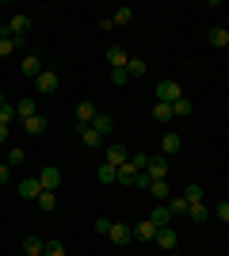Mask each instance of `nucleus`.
Listing matches in <instances>:
<instances>
[{
  "instance_id": "27",
  "label": "nucleus",
  "mask_w": 229,
  "mask_h": 256,
  "mask_svg": "<svg viewBox=\"0 0 229 256\" xmlns=\"http://www.w3.org/2000/svg\"><path fill=\"white\" fill-rule=\"evenodd\" d=\"M19 46H23V42H15L11 34H4V31H0V58H8V54H15Z\"/></svg>"
},
{
  "instance_id": "22",
  "label": "nucleus",
  "mask_w": 229,
  "mask_h": 256,
  "mask_svg": "<svg viewBox=\"0 0 229 256\" xmlns=\"http://www.w3.org/2000/svg\"><path fill=\"white\" fill-rule=\"evenodd\" d=\"M184 218H191V222H207V218H210V206L207 203H195V206H187Z\"/></svg>"
},
{
  "instance_id": "33",
  "label": "nucleus",
  "mask_w": 229,
  "mask_h": 256,
  "mask_svg": "<svg viewBox=\"0 0 229 256\" xmlns=\"http://www.w3.org/2000/svg\"><path fill=\"white\" fill-rule=\"evenodd\" d=\"M134 172H145V164H149V153H130V160H126Z\"/></svg>"
},
{
  "instance_id": "32",
  "label": "nucleus",
  "mask_w": 229,
  "mask_h": 256,
  "mask_svg": "<svg viewBox=\"0 0 229 256\" xmlns=\"http://www.w3.org/2000/svg\"><path fill=\"white\" fill-rule=\"evenodd\" d=\"M153 118H157V122H168V118H172V104H153Z\"/></svg>"
},
{
  "instance_id": "35",
  "label": "nucleus",
  "mask_w": 229,
  "mask_h": 256,
  "mask_svg": "<svg viewBox=\"0 0 229 256\" xmlns=\"http://www.w3.org/2000/svg\"><path fill=\"white\" fill-rule=\"evenodd\" d=\"M11 122H15V107L0 104V126H11Z\"/></svg>"
},
{
  "instance_id": "38",
  "label": "nucleus",
  "mask_w": 229,
  "mask_h": 256,
  "mask_svg": "<svg viewBox=\"0 0 229 256\" xmlns=\"http://www.w3.org/2000/svg\"><path fill=\"white\" fill-rule=\"evenodd\" d=\"M42 256H65V245H61V241H46V252Z\"/></svg>"
},
{
  "instance_id": "10",
  "label": "nucleus",
  "mask_w": 229,
  "mask_h": 256,
  "mask_svg": "<svg viewBox=\"0 0 229 256\" xmlns=\"http://www.w3.org/2000/svg\"><path fill=\"white\" fill-rule=\"evenodd\" d=\"M88 126L96 130L99 138H107L111 130H115V118H111V115H107V111H99V115H96V118H92V122H88Z\"/></svg>"
},
{
  "instance_id": "42",
  "label": "nucleus",
  "mask_w": 229,
  "mask_h": 256,
  "mask_svg": "<svg viewBox=\"0 0 229 256\" xmlns=\"http://www.w3.org/2000/svg\"><path fill=\"white\" fill-rule=\"evenodd\" d=\"M8 176H11V168L4 164V160H0V184H8Z\"/></svg>"
},
{
  "instance_id": "40",
  "label": "nucleus",
  "mask_w": 229,
  "mask_h": 256,
  "mask_svg": "<svg viewBox=\"0 0 229 256\" xmlns=\"http://www.w3.org/2000/svg\"><path fill=\"white\" fill-rule=\"evenodd\" d=\"M149 176H145V172H134V188H142V192H149Z\"/></svg>"
},
{
  "instance_id": "16",
  "label": "nucleus",
  "mask_w": 229,
  "mask_h": 256,
  "mask_svg": "<svg viewBox=\"0 0 229 256\" xmlns=\"http://www.w3.org/2000/svg\"><path fill=\"white\" fill-rule=\"evenodd\" d=\"M207 42L218 46V50H226V46H229V31H226V27H210V31H207Z\"/></svg>"
},
{
  "instance_id": "1",
  "label": "nucleus",
  "mask_w": 229,
  "mask_h": 256,
  "mask_svg": "<svg viewBox=\"0 0 229 256\" xmlns=\"http://www.w3.org/2000/svg\"><path fill=\"white\" fill-rule=\"evenodd\" d=\"M0 31H4V34H11L15 42H27V38H31V16H23V12H11V16H8V23H4Z\"/></svg>"
},
{
  "instance_id": "34",
  "label": "nucleus",
  "mask_w": 229,
  "mask_h": 256,
  "mask_svg": "<svg viewBox=\"0 0 229 256\" xmlns=\"http://www.w3.org/2000/svg\"><path fill=\"white\" fill-rule=\"evenodd\" d=\"M38 206H42V210H54L57 206V192H38Z\"/></svg>"
},
{
  "instance_id": "12",
  "label": "nucleus",
  "mask_w": 229,
  "mask_h": 256,
  "mask_svg": "<svg viewBox=\"0 0 229 256\" xmlns=\"http://www.w3.org/2000/svg\"><path fill=\"white\" fill-rule=\"evenodd\" d=\"M38 192H42V188H38V176H23L19 180V195L23 199H38Z\"/></svg>"
},
{
  "instance_id": "39",
  "label": "nucleus",
  "mask_w": 229,
  "mask_h": 256,
  "mask_svg": "<svg viewBox=\"0 0 229 256\" xmlns=\"http://www.w3.org/2000/svg\"><path fill=\"white\" fill-rule=\"evenodd\" d=\"M126 80H130V76H126V69H111V84H126Z\"/></svg>"
},
{
  "instance_id": "31",
  "label": "nucleus",
  "mask_w": 229,
  "mask_h": 256,
  "mask_svg": "<svg viewBox=\"0 0 229 256\" xmlns=\"http://www.w3.org/2000/svg\"><path fill=\"white\" fill-rule=\"evenodd\" d=\"M115 184H122V188H134V168H130V164H122V168L115 172Z\"/></svg>"
},
{
  "instance_id": "43",
  "label": "nucleus",
  "mask_w": 229,
  "mask_h": 256,
  "mask_svg": "<svg viewBox=\"0 0 229 256\" xmlns=\"http://www.w3.org/2000/svg\"><path fill=\"white\" fill-rule=\"evenodd\" d=\"M4 142H8V126H0V146H4Z\"/></svg>"
},
{
  "instance_id": "41",
  "label": "nucleus",
  "mask_w": 229,
  "mask_h": 256,
  "mask_svg": "<svg viewBox=\"0 0 229 256\" xmlns=\"http://www.w3.org/2000/svg\"><path fill=\"white\" fill-rule=\"evenodd\" d=\"M107 230H111V218H96V234L107 237Z\"/></svg>"
},
{
  "instance_id": "18",
  "label": "nucleus",
  "mask_w": 229,
  "mask_h": 256,
  "mask_svg": "<svg viewBox=\"0 0 229 256\" xmlns=\"http://www.w3.org/2000/svg\"><path fill=\"white\" fill-rule=\"evenodd\" d=\"M164 206H168V214H172V218H184V214H187L184 195H168V199H164Z\"/></svg>"
},
{
  "instance_id": "26",
  "label": "nucleus",
  "mask_w": 229,
  "mask_h": 256,
  "mask_svg": "<svg viewBox=\"0 0 229 256\" xmlns=\"http://www.w3.org/2000/svg\"><path fill=\"white\" fill-rule=\"evenodd\" d=\"M23 130H27V134H42V130H46V118H42V115L23 118Z\"/></svg>"
},
{
  "instance_id": "4",
  "label": "nucleus",
  "mask_w": 229,
  "mask_h": 256,
  "mask_svg": "<svg viewBox=\"0 0 229 256\" xmlns=\"http://www.w3.org/2000/svg\"><path fill=\"white\" fill-rule=\"evenodd\" d=\"M180 96H184L180 80H161V84H157V104H176Z\"/></svg>"
},
{
  "instance_id": "9",
  "label": "nucleus",
  "mask_w": 229,
  "mask_h": 256,
  "mask_svg": "<svg viewBox=\"0 0 229 256\" xmlns=\"http://www.w3.org/2000/svg\"><path fill=\"white\" fill-rule=\"evenodd\" d=\"M96 115H99V107L92 104V100H80V104H76V122H80V126H88Z\"/></svg>"
},
{
  "instance_id": "21",
  "label": "nucleus",
  "mask_w": 229,
  "mask_h": 256,
  "mask_svg": "<svg viewBox=\"0 0 229 256\" xmlns=\"http://www.w3.org/2000/svg\"><path fill=\"white\" fill-rule=\"evenodd\" d=\"M23 252H27V256H42L46 241H42V237H23Z\"/></svg>"
},
{
  "instance_id": "6",
  "label": "nucleus",
  "mask_w": 229,
  "mask_h": 256,
  "mask_svg": "<svg viewBox=\"0 0 229 256\" xmlns=\"http://www.w3.org/2000/svg\"><path fill=\"white\" fill-rule=\"evenodd\" d=\"M153 245H161V248H176V245H180V234H176L172 226H161V230L153 234Z\"/></svg>"
},
{
  "instance_id": "29",
  "label": "nucleus",
  "mask_w": 229,
  "mask_h": 256,
  "mask_svg": "<svg viewBox=\"0 0 229 256\" xmlns=\"http://www.w3.org/2000/svg\"><path fill=\"white\" fill-rule=\"evenodd\" d=\"M23 160H27V153H23L19 146H15V150H4V164H8V168H15V164H23Z\"/></svg>"
},
{
  "instance_id": "45",
  "label": "nucleus",
  "mask_w": 229,
  "mask_h": 256,
  "mask_svg": "<svg viewBox=\"0 0 229 256\" xmlns=\"http://www.w3.org/2000/svg\"><path fill=\"white\" fill-rule=\"evenodd\" d=\"M0 104H4V96H0Z\"/></svg>"
},
{
  "instance_id": "20",
  "label": "nucleus",
  "mask_w": 229,
  "mask_h": 256,
  "mask_svg": "<svg viewBox=\"0 0 229 256\" xmlns=\"http://www.w3.org/2000/svg\"><path fill=\"white\" fill-rule=\"evenodd\" d=\"M76 134H80V142H84L88 150H96L99 142H103V138H99V134H96V130H92V126H80V122H76Z\"/></svg>"
},
{
  "instance_id": "14",
  "label": "nucleus",
  "mask_w": 229,
  "mask_h": 256,
  "mask_svg": "<svg viewBox=\"0 0 229 256\" xmlns=\"http://www.w3.org/2000/svg\"><path fill=\"white\" fill-rule=\"evenodd\" d=\"M180 146H184V138H180V134H164V138H161V157L180 153Z\"/></svg>"
},
{
  "instance_id": "3",
  "label": "nucleus",
  "mask_w": 229,
  "mask_h": 256,
  "mask_svg": "<svg viewBox=\"0 0 229 256\" xmlns=\"http://www.w3.org/2000/svg\"><path fill=\"white\" fill-rule=\"evenodd\" d=\"M38 188H42V192H57V188H61V168H57V164L38 168Z\"/></svg>"
},
{
  "instance_id": "19",
  "label": "nucleus",
  "mask_w": 229,
  "mask_h": 256,
  "mask_svg": "<svg viewBox=\"0 0 229 256\" xmlns=\"http://www.w3.org/2000/svg\"><path fill=\"white\" fill-rule=\"evenodd\" d=\"M203 199H207V192H203V188H199V184H187V188H184V203H187V206H195V203H203Z\"/></svg>"
},
{
  "instance_id": "8",
  "label": "nucleus",
  "mask_w": 229,
  "mask_h": 256,
  "mask_svg": "<svg viewBox=\"0 0 229 256\" xmlns=\"http://www.w3.org/2000/svg\"><path fill=\"white\" fill-rule=\"evenodd\" d=\"M107 237L115 241V245H130V241H134V237H130V222H111Z\"/></svg>"
},
{
  "instance_id": "28",
  "label": "nucleus",
  "mask_w": 229,
  "mask_h": 256,
  "mask_svg": "<svg viewBox=\"0 0 229 256\" xmlns=\"http://www.w3.org/2000/svg\"><path fill=\"white\" fill-rule=\"evenodd\" d=\"M111 23H115V27H130V23H134V12H130V8H115Z\"/></svg>"
},
{
  "instance_id": "15",
  "label": "nucleus",
  "mask_w": 229,
  "mask_h": 256,
  "mask_svg": "<svg viewBox=\"0 0 229 256\" xmlns=\"http://www.w3.org/2000/svg\"><path fill=\"white\" fill-rule=\"evenodd\" d=\"M149 222L157 226V230H161V226H172V214H168V206H164V203H157V206L149 210Z\"/></svg>"
},
{
  "instance_id": "24",
  "label": "nucleus",
  "mask_w": 229,
  "mask_h": 256,
  "mask_svg": "<svg viewBox=\"0 0 229 256\" xmlns=\"http://www.w3.org/2000/svg\"><path fill=\"white\" fill-rule=\"evenodd\" d=\"M145 58H126V76H145Z\"/></svg>"
},
{
  "instance_id": "25",
  "label": "nucleus",
  "mask_w": 229,
  "mask_h": 256,
  "mask_svg": "<svg viewBox=\"0 0 229 256\" xmlns=\"http://www.w3.org/2000/svg\"><path fill=\"white\" fill-rule=\"evenodd\" d=\"M34 107H38V104H34V100H19V104H15V118H19V122H23V118H31V115H38V111H34Z\"/></svg>"
},
{
  "instance_id": "17",
  "label": "nucleus",
  "mask_w": 229,
  "mask_h": 256,
  "mask_svg": "<svg viewBox=\"0 0 229 256\" xmlns=\"http://www.w3.org/2000/svg\"><path fill=\"white\" fill-rule=\"evenodd\" d=\"M19 73H27V76H38L42 73V62H38V54H27L19 62Z\"/></svg>"
},
{
  "instance_id": "11",
  "label": "nucleus",
  "mask_w": 229,
  "mask_h": 256,
  "mask_svg": "<svg viewBox=\"0 0 229 256\" xmlns=\"http://www.w3.org/2000/svg\"><path fill=\"white\" fill-rule=\"evenodd\" d=\"M153 234H157V226L145 218V222H138V226H130V237L134 241H153Z\"/></svg>"
},
{
  "instance_id": "7",
  "label": "nucleus",
  "mask_w": 229,
  "mask_h": 256,
  "mask_svg": "<svg viewBox=\"0 0 229 256\" xmlns=\"http://www.w3.org/2000/svg\"><path fill=\"white\" fill-rule=\"evenodd\" d=\"M145 176H149V180H168V157H149Z\"/></svg>"
},
{
  "instance_id": "36",
  "label": "nucleus",
  "mask_w": 229,
  "mask_h": 256,
  "mask_svg": "<svg viewBox=\"0 0 229 256\" xmlns=\"http://www.w3.org/2000/svg\"><path fill=\"white\" fill-rule=\"evenodd\" d=\"M210 214H214V218H218V222L226 226V222H229V203H226V199H222V203L214 206V210H210Z\"/></svg>"
},
{
  "instance_id": "5",
  "label": "nucleus",
  "mask_w": 229,
  "mask_h": 256,
  "mask_svg": "<svg viewBox=\"0 0 229 256\" xmlns=\"http://www.w3.org/2000/svg\"><path fill=\"white\" fill-rule=\"evenodd\" d=\"M34 84H38V92H42V96H50V92H57V84H61V76H57L54 69H42V73L34 76Z\"/></svg>"
},
{
  "instance_id": "44",
  "label": "nucleus",
  "mask_w": 229,
  "mask_h": 256,
  "mask_svg": "<svg viewBox=\"0 0 229 256\" xmlns=\"http://www.w3.org/2000/svg\"><path fill=\"white\" fill-rule=\"evenodd\" d=\"M0 160H4V146H0Z\"/></svg>"
},
{
  "instance_id": "13",
  "label": "nucleus",
  "mask_w": 229,
  "mask_h": 256,
  "mask_svg": "<svg viewBox=\"0 0 229 256\" xmlns=\"http://www.w3.org/2000/svg\"><path fill=\"white\" fill-rule=\"evenodd\" d=\"M126 58H130V54L122 50V46H107V65L111 69H126Z\"/></svg>"
},
{
  "instance_id": "37",
  "label": "nucleus",
  "mask_w": 229,
  "mask_h": 256,
  "mask_svg": "<svg viewBox=\"0 0 229 256\" xmlns=\"http://www.w3.org/2000/svg\"><path fill=\"white\" fill-rule=\"evenodd\" d=\"M115 172H119V168H111V164H99V184H115Z\"/></svg>"
},
{
  "instance_id": "30",
  "label": "nucleus",
  "mask_w": 229,
  "mask_h": 256,
  "mask_svg": "<svg viewBox=\"0 0 229 256\" xmlns=\"http://www.w3.org/2000/svg\"><path fill=\"white\" fill-rule=\"evenodd\" d=\"M187 115H191V100L180 96V100L172 104V118H187Z\"/></svg>"
},
{
  "instance_id": "23",
  "label": "nucleus",
  "mask_w": 229,
  "mask_h": 256,
  "mask_svg": "<svg viewBox=\"0 0 229 256\" xmlns=\"http://www.w3.org/2000/svg\"><path fill=\"white\" fill-rule=\"evenodd\" d=\"M149 195L157 199V203H164V199L172 195V192H168V180H153V184H149Z\"/></svg>"
},
{
  "instance_id": "2",
  "label": "nucleus",
  "mask_w": 229,
  "mask_h": 256,
  "mask_svg": "<svg viewBox=\"0 0 229 256\" xmlns=\"http://www.w3.org/2000/svg\"><path fill=\"white\" fill-rule=\"evenodd\" d=\"M126 160H130V150H126L122 142H111L107 153H103V164H111V168H122Z\"/></svg>"
}]
</instances>
